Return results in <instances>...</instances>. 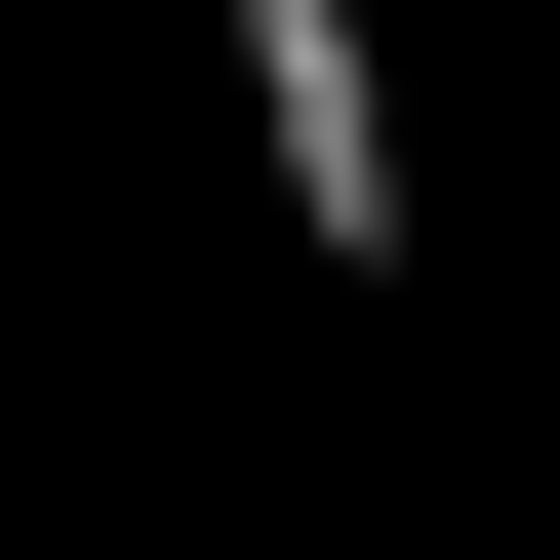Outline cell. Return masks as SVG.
I'll return each instance as SVG.
<instances>
[{
  "label": "cell",
  "mask_w": 560,
  "mask_h": 560,
  "mask_svg": "<svg viewBox=\"0 0 560 560\" xmlns=\"http://www.w3.org/2000/svg\"><path fill=\"white\" fill-rule=\"evenodd\" d=\"M241 161L320 280H441V120H400V0H241Z\"/></svg>",
  "instance_id": "1"
}]
</instances>
